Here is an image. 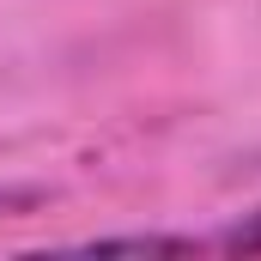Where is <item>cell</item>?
I'll return each mask as SVG.
<instances>
[{
    "mask_svg": "<svg viewBox=\"0 0 261 261\" xmlns=\"http://www.w3.org/2000/svg\"><path fill=\"white\" fill-rule=\"evenodd\" d=\"M73 249H85V255H195L213 243H195V237H85Z\"/></svg>",
    "mask_w": 261,
    "mask_h": 261,
    "instance_id": "1",
    "label": "cell"
},
{
    "mask_svg": "<svg viewBox=\"0 0 261 261\" xmlns=\"http://www.w3.org/2000/svg\"><path fill=\"white\" fill-rule=\"evenodd\" d=\"M213 249H225V255H261V206L243 219V225H231V231H225Z\"/></svg>",
    "mask_w": 261,
    "mask_h": 261,
    "instance_id": "2",
    "label": "cell"
}]
</instances>
